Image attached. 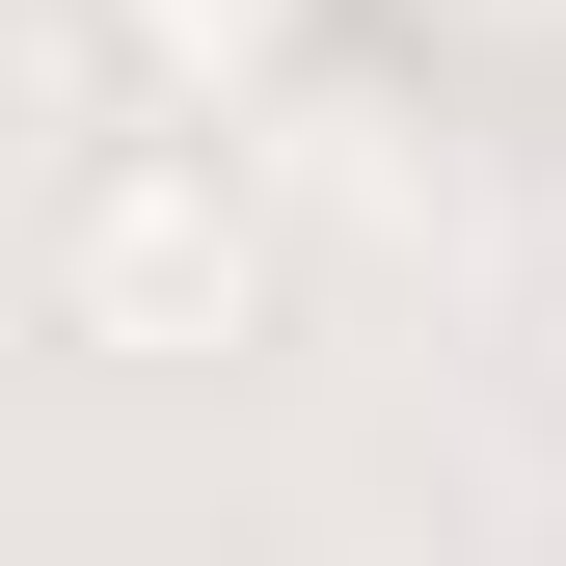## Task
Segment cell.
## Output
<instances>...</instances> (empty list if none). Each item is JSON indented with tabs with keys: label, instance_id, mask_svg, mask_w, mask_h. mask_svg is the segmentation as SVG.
I'll use <instances>...</instances> for the list:
<instances>
[{
	"label": "cell",
	"instance_id": "6da1fadb",
	"mask_svg": "<svg viewBox=\"0 0 566 566\" xmlns=\"http://www.w3.org/2000/svg\"><path fill=\"white\" fill-rule=\"evenodd\" d=\"M54 350H135V378H189V350H270V217L217 135H108L82 189H54Z\"/></svg>",
	"mask_w": 566,
	"mask_h": 566
},
{
	"label": "cell",
	"instance_id": "7a4b0ae2",
	"mask_svg": "<svg viewBox=\"0 0 566 566\" xmlns=\"http://www.w3.org/2000/svg\"><path fill=\"white\" fill-rule=\"evenodd\" d=\"M297 28H324V0H108V54H135V82H163L189 135H217V108L270 82V54H297Z\"/></svg>",
	"mask_w": 566,
	"mask_h": 566
},
{
	"label": "cell",
	"instance_id": "3957f363",
	"mask_svg": "<svg viewBox=\"0 0 566 566\" xmlns=\"http://www.w3.org/2000/svg\"><path fill=\"white\" fill-rule=\"evenodd\" d=\"M539 405H566V270H539Z\"/></svg>",
	"mask_w": 566,
	"mask_h": 566
}]
</instances>
